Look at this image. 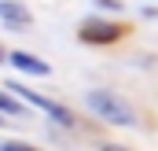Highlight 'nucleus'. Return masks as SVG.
<instances>
[{"label":"nucleus","mask_w":158,"mask_h":151,"mask_svg":"<svg viewBox=\"0 0 158 151\" xmlns=\"http://www.w3.org/2000/svg\"><path fill=\"white\" fill-rule=\"evenodd\" d=\"M85 103H88V111L96 114V118H103V122H110V125H132L136 122V114H132V107L121 100V96H114V92H88L85 96Z\"/></svg>","instance_id":"nucleus-1"},{"label":"nucleus","mask_w":158,"mask_h":151,"mask_svg":"<svg viewBox=\"0 0 158 151\" xmlns=\"http://www.w3.org/2000/svg\"><path fill=\"white\" fill-rule=\"evenodd\" d=\"M7 92H15V96H22L26 103H33V107H40L44 114H52V118H55L59 125H74V114L66 111L63 103H55V100H44L40 92H33V88H26V85H15V81H11V85H7Z\"/></svg>","instance_id":"nucleus-2"},{"label":"nucleus","mask_w":158,"mask_h":151,"mask_svg":"<svg viewBox=\"0 0 158 151\" xmlns=\"http://www.w3.org/2000/svg\"><path fill=\"white\" fill-rule=\"evenodd\" d=\"M125 30L114 26V22H85L81 26V41H88V44H114Z\"/></svg>","instance_id":"nucleus-3"},{"label":"nucleus","mask_w":158,"mask_h":151,"mask_svg":"<svg viewBox=\"0 0 158 151\" xmlns=\"http://www.w3.org/2000/svg\"><path fill=\"white\" fill-rule=\"evenodd\" d=\"M0 22L11 26V30H15V26L22 30V26H30L33 19H30V11H26L19 0H0Z\"/></svg>","instance_id":"nucleus-4"},{"label":"nucleus","mask_w":158,"mask_h":151,"mask_svg":"<svg viewBox=\"0 0 158 151\" xmlns=\"http://www.w3.org/2000/svg\"><path fill=\"white\" fill-rule=\"evenodd\" d=\"M11 63H15V70H26V74H37V77L48 74V63H40L30 52H11Z\"/></svg>","instance_id":"nucleus-5"},{"label":"nucleus","mask_w":158,"mask_h":151,"mask_svg":"<svg viewBox=\"0 0 158 151\" xmlns=\"http://www.w3.org/2000/svg\"><path fill=\"white\" fill-rule=\"evenodd\" d=\"M0 111L11 114V118H19V114H22V107H19V100H11V96H4V92H0Z\"/></svg>","instance_id":"nucleus-6"},{"label":"nucleus","mask_w":158,"mask_h":151,"mask_svg":"<svg viewBox=\"0 0 158 151\" xmlns=\"http://www.w3.org/2000/svg\"><path fill=\"white\" fill-rule=\"evenodd\" d=\"M99 4H103V7H114V11H118V7H121L118 0H99Z\"/></svg>","instance_id":"nucleus-7"},{"label":"nucleus","mask_w":158,"mask_h":151,"mask_svg":"<svg viewBox=\"0 0 158 151\" xmlns=\"http://www.w3.org/2000/svg\"><path fill=\"white\" fill-rule=\"evenodd\" d=\"M0 125H7V122H4V114H0Z\"/></svg>","instance_id":"nucleus-8"}]
</instances>
